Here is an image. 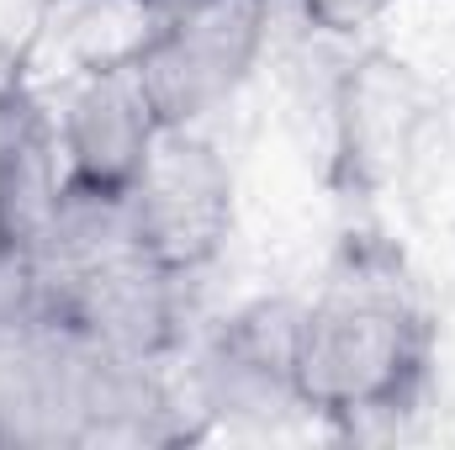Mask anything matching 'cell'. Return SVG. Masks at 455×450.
I'll list each match as a JSON object with an SVG mask.
<instances>
[{
  "mask_svg": "<svg viewBox=\"0 0 455 450\" xmlns=\"http://www.w3.org/2000/svg\"><path fill=\"white\" fill-rule=\"evenodd\" d=\"M435 324L429 302L381 233H349L318 292L297 308L291 387L302 414L360 424L413 408L429 382Z\"/></svg>",
  "mask_w": 455,
  "mask_h": 450,
  "instance_id": "obj_1",
  "label": "cell"
},
{
  "mask_svg": "<svg viewBox=\"0 0 455 450\" xmlns=\"http://www.w3.org/2000/svg\"><path fill=\"white\" fill-rule=\"evenodd\" d=\"M270 0H196L127 48L164 127H202L238 96L265 48Z\"/></svg>",
  "mask_w": 455,
  "mask_h": 450,
  "instance_id": "obj_2",
  "label": "cell"
},
{
  "mask_svg": "<svg viewBox=\"0 0 455 450\" xmlns=\"http://www.w3.org/2000/svg\"><path fill=\"white\" fill-rule=\"evenodd\" d=\"M122 202L138 249L191 281L233 233V170L202 127H159Z\"/></svg>",
  "mask_w": 455,
  "mask_h": 450,
  "instance_id": "obj_3",
  "label": "cell"
},
{
  "mask_svg": "<svg viewBox=\"0 0 455 450\" xmlns=\"http://www.w3.org/2000/svg\"><path fill=\"white\" fill-rule=\"evenodd\" d=\"M32 281V276H27ZM180 276L148 260L138 244L112 249L69 276L32 281L48 318H59L75 339L112 360L159 366L180 339Z\"/></svg>",
  "mask_w": 455,
  "mask_h": 450,
  "instance_id": "obj_4",
  "label": "cell"
},
{
  "mask_svg": "<svg viewBox=\"0 0 455 450\" xmlns=\"http://www.w3.org/2000/svg\"><path fill=\"white\" fill-rule=\"evenodd\" d=\"M440 91L392 53H360L334 85V181L349 197L397 191Z\"/></svg>",
  "mask_w": 455,
  "mask_h": 450,
  "instance_id": "obj_5",
  "label": "cell"
},
{
  "mask_svg": "<svg viewBox=\"0 0 455 450\" xmlns=\"http://www.w3.org/2000/svg\"><path fill=\"white\" fill-rule=\"evenodd\" d=\"M53 127H59L69 186L127 191V181L138 175V165H143V154H148V143L159 138L164 122H159L148 91H143V75H138L132 53H112L69 85Z\"/></svg>",
  "mask_w": 455,
  "mask_h": 450,
  "instance_id": "obj_6",
  "label": "cell"
},
{
  "mask_svg": "<svg viewBox=\"0 0 455 450\" xmlns=\"http://www.w3.org/2000/svg\"><path fill=\"white\" fill-rule=\"evenodd\" d=\"M297 302H259L228 318L202 355V403L228 419H275L302 408L291 387Z\"/></svg>",
  "mask_w": 455,
  "mask_h": 450,
  "instance_id": "obj_7",
  "label": "cell"
},
{
  "mask_svg": "<svg viewBox=\"0 0 455 450\" xmlns=\"http://www.w3.org/2000/svg\"><path fill=\"white\" fill-rule=\"evenodd\" d=\"M387 5H392V0H302L307 21L323 27V32H334V37H349V32L371 27Z\"/></svg>",
  "mask_w": 455,
  "mask_h": 450,
  "instance_id": "obj_8",
  "label": "cell"
},
{
  "mask_svg": "<svg viewBox=\"0 0 455 450\" xmlns=\"http://www.w3.org/2000/svg\"><path fill=\"white\" fill-rule=\"evenodd\" d=\"M27 101H32V96H27L21 85H5V91H0V165H5V143H11V133H16Z\"/></svg>",
  "mask_w": 455,
  "mask_h": 450,
  "instance_id": "obj_9",
  "label": "cell"
},
{
  "mask_svg": "<svg viewBox=\"0 0 455 450\" xmlns=\"http://www.w3.org/2000/svg\"><path fill=\"white\" fill-rule=\"evenodd\" d=\"M122 5H132L143 21H159V16H175V11H186V5H196V0H122Z\"/></svg>",
  "mask_w": 455,
  "mask_h": 450,
  "instance_id": "obj_10",
  "label": "cell"
}]
</instances>
